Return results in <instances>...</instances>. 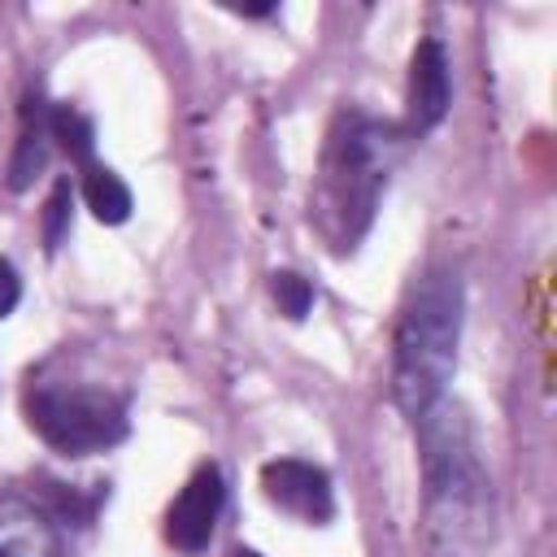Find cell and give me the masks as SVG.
I'll return each instance as SVG.
<instances>
[{
	"label": "cell",
	"instance_id": "cell-9",
	"mask_svg": "<svg viewBox=\"0 0 557 557\" xmlns=\"http://www.w3.org/2000/svg\"><path fill=\"white\" fill-rule=\"evenodd\" d=\"M78 187H83L87 209H91L100 222L117 226V222L131 218V187H126L109 165H100V161L83 165V183H78Z\"/></svg>",
	"mask_w": 557,
	"mask_h": 557
},
{
	"label": "cell",
	"instance_id": "cell-6",
	"mask_svg": "<svg viewBox=\"0 0 557 557\" xmlns=\"http://www.w3.org/2000/svg\"><path fill=\"white\" fill-rule=\"evenodd\" d=\"M261 492L274 509L305 527H326L335 518V487L331 474L305 457H274L261 466Z\"/></svg>",
	"mask_w": 557,
	"mask_h": 557
},
{
	"label": "cell",
	"instance_id": "cell-5",
	"mask_svg": "<svg viewBox=\"0 0 557 557\" xmlns=\"http://www.w3.org/2000/svg\"><path fill=\"white\" fill-rule=\"evenodd\" d=\"M222 509H226V474L218 461H205L191 470V479L178 487V496L165 509V544L183 557L205 553Z\"/></svg>",
	"mask_w": 557,
	"mask_h": 557
},
{
	"label": "cell",
	"instance_id": "cell-12",
	"mask_svg": "<svg viewBox=\"0 0 557 557\" xmlns=\"http://www.w3.org/2000/svg\"><path fill=\"white\" fill-rule=\"evenodd\" d=\"M17 300H22V274L9 257H0V318H9L17 309Z\"/></svg>",
	"mask_w": 557,
	"mask_h": 557
},
{
	"label": "cell",
	"instance_id": "cell-8",
	"mask_svg": "<svg viewBox=\"0 0 557 557\" xmlns=\"http://www.w3.org/2000/svg\"><path fill=\"white\" fill-rule=\"evenodd\" d=\"M0 557H65L57 522L26 496H0Z\"/></svg>",
	"mask_w": 557,
	"mask_h": 557
},
{
	"label": "cell",
	"instance_id": "cell-2",
	"mask_svg": "<svg viewBox=\"0 0 557 557\" xmlns=\"http://www.w3.org/2000/svg\"><path fill=\"white\" fill-rule=\"evenodd\" d=\"M466 287L453 265H435L405 292L392 335V400L409 422H422L448 392L461 344Z\"/></svg>",
	"mask_w": 557,
	"mask_h": 557
},
{
	"label": "cell",
	"instance_id": "cell-3",
	"mask_svg": "<svg viewBox=\"0 0 557 557\" xmlns=\"http://www.w3.org/2000/svg\"><path fill=\"white\" fill-rule=\"evenodd\" d=\"M413 426L422 431L431 557H461L483 535V518H487V474L474 435L461 418L440 413V405Z\"/></svg>",
	"mask_w": 557,
	"mask_h": 557
},
{
	"label": "cell",
	"instance_id": "cell-7",
	"mask_svg": "<svg viewBox=\"0 0 557 557\" xmlns=\"http://www.w3.org/2000/svg\"><path fill=\"white\" fill-rule=\"evenodd\" d=\"M453 104V78H448V52L440 39H422L409 61V91H405V135L422 139L444 122Z\"/></svg>",
	"mask_w": 557,
	"mask_h": 557
},
{
	"label": "cell",
	"instance_id": "cell-4",
	"mask_svg": "<svg viewBox=\"0 0 557 557\" xmlns=\"http://www.w3.org/2000/svg\"><path fill=\"white\" fill-rule=\"evenodd\" d=\"M22 413H26L30 431L65 457L104 453V448L122 444L131 431L122 392H113L109 383H96V379L61 374L57 361L26 379Z\"/></svg>",
	"mask_w": 557,
	"mask_h": 557
},
{
	"label": "cell",
	"instance_id": "cell-11",
	"mask_svg": "<svg viewBox=\"0 0 557 557\" xmlns=\"http://www.w3.org/2000/svg\"><path fill=\"white\" fill-rule=\"evenodd\" d=\"M65 218H70V183L61 178V183L52 187V196H48V226H44L48 248H57V239H61V231H65Z\"/></svg>",
	"mask_w": 557,
	"mask_h": 557
},
{
	"label": "cell",
	"instance_id": "cell-10",
	"mask_svg": "<svg viewBox=\"0 0 557 557\" xmlns=\"http://www.w3.org/2000/svg\"><path fill=\"white\" fill-rule=\"evenodd\" d=\"M270 292H274V300H278V309H283L287 318H305L309 305H313V287H309L300 274H292V270L270 274Z\"/></svg>",
	"mask_w": 557,
	"mask_h": 557
},
{
	"label": "cell",
	"instance_id": "cell-13",
	"mask_svg": "<svg viewBox=\"0 0 557 557\" xmlns=\"http://www.w3.org/2000/svg\"><path fill=\"white\" fill-rule=\"evenodd\" d=\"M231 557H261V553H252V548H235Z\"/></svg>",
	"mask_w": 557,
	"mask_h": 557
},
{
	"label": "cell",
	"instance_id": "cell-1",
	"mask_svg": "<svg viewBox=\"0 0 557 557\" xmlns=\"http://www.w3.org/2000/svg\"><path fill=\"white\" fill-rule=\"evenodd\" d=\"M405 144V126L379 122L361 109H344L331 122L309 200V222L331 244V252H352L361 244Z\"/></svg>",
	"mask_w": 557,
	"mask_h": 557
}]
</instances>
